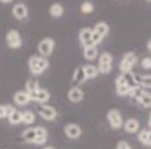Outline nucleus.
<instances>
[{"mask_svg": "<svg viewBox=\"0 0 151 149\" xmlns=\"http://www.w3.org/2000/svg\"><path fill=\"white\" fill-rule=\"evenodd\" d=\"M147 49H148V50L151 52V39L148 41V42H147Z\"/></svg>", "mask_w": 151, "mask_h": 149, "instance_id": "e433bc0d", "label": "nucleus"}, {"mask_svg": "<svg viewBox=\"0 0 151 149\" xmlns=\"http://www.w3.org/2000/svg\"><path fill=\"white\" fill-rule=\"evenodd\" d=\"M83 56H84V59L88 60V61H92V60H95V59H97V56H98V50H97V48H95V46L84 48Z\"/></svg>", "mask_w": 151, "mask_h": 149, "instance_id": "aec40b11", "label": "nucleus"}, {"mask_svg": "<svg viewBox=\"0 0 151 149\" xmlns=\"http://www.w3.org/2000/svg\"><path fill=\"white\" fill-rule=\"evenodd\" d=\"M148 146H151V131H150V135H148Z\"/></svg>", "mask_w": 151, "mask_h": 149, "instance_id": "4c0bfd02", "label": "nucleus"}, {"mask_svg": "<svg viewBox=\"0 0 151 149\" xmlns=\"http://www.w3.org/2000/svg\"><path fill=\"white\" fill-rule=\"evenodd\" d=\"M53 49H55V41L52 38H45V39H42L41 42L38 43V52L41 53L42 57L50 56L53 53Z\"/></svg>", "mask_w": 151, "mask_h": 149, "instance_id": "7ed1b4c3", "label": "nucleus"}, {"mask_svg": "<svg viewBox=\"0 0 151 149\" xmlns=\"http://www.w3.org/2000/svg\"><path fill=\"white\" fill-rule=\"evenodd\" d=\"M65 134H66V137L70 138V139L80 138L81 127L78 125V124H76V123H69V124H66L65 125Z\"/></svg>", "mask_w": 151, "mask_h": 149, "instance_id": "6e6552de", "label": "nucleus"}, {"mask_svg": "<svg viewBox=\"0 0 151 149\" xmlns=\"http://www.w3.org/2000/svg\"><path fill=\"white\" fill-rule=\"evenodd\" d=\"M136 61H137V56H136L134 53H126L124 54L122 61H120V66H119V70L122 71V74L130 73L132 68L134 67Z\"/></svg>", "mask_w": 151, "mask_h": 149, "instance_id": "20e7f679", "label": "nucleus"}, {"mask_svg": "<svg viewBox=\"0 0 151 149\" xmlns=\"http://www.w3.org/2000/svg\"><path fill=\"white\" fill-rule=\"evenodd\" d=\"M148 135H150V131L147 130H143L139 133V141H140L143 145H148Z\"/></svg>", "mask_w": 151, "mask_h": 149, "instance_id": "c85d7f7f", "label": "nucleus"}, {"mask_svg": "<svg viewBox=\"0 0 151 149\" xmlns=\"http://www.w3.org/2000/svg\"><path fill=\"white\" fill-rule=\"evenodd\" d=\"M143 88L141 86H134V88H132L129 92V96L132 98V101L133 102H139V99L141 98V95H143Z\"/></svg>", "mask_w": 151, "mask_h": 149, "instance_id": "b1692460", "label": "nucleus"}, {"mask_svg": "<svg viewBox=\"0 0 151 149\" xmlns=\"http://www.w3.org/2000/svg\"><path fill=\"white\" fill-rule=\"evenodd\" d=\"M129 92H130V88L126 85L123 77L120 74L118 78H116V93H118L119 96H126V95H129Z\"/></svg>", "mask_w": 151, "mask_h": 149, "instance_id": "ddd939ff", "label": "nucleus"}, {"mask_svg": "<svg viewBox=\"0 0 151 149\" xmlns=\"http://www.w3.org/2000/svg\"><path fill=\"white\" fill-rule=\"evenodd\" d=\"M13 112H14V107L11 106V105H7V106H6V117L9 118V117H10V114Z\"/></svg>", "mask_w": 151, "mask_h": 149, "instance_id": "f704fd0d", "label": "nucleus"}, {"mask_svg": "<svg viewBox=\"0 0 151 149\" xmlns=\"http://www.w3.org/2000/svg\"><path fill=\"white\" fill-rule=\"evenodd\" d=\"M78 39H80V43L83 45V48L94 46V43H92V29H90V28L81 29L80 34H78Z\"/></svg>", "mask_w": 151, "mask_h": 149, "instance_id": "1a4fd4ad", "label": "nucleus"}, {"mask_svg": "<svg viewBox=\"0 0 151 149\" xmlns=\"http://www.w3.org/2000/svg\"><path fill=\"white\" fill-rule=\"evenodd\" d=\"M9 121H10V124H13V125L22 123V112H20V110L14 109V112L11 113L10 117H9Z\"/></svg>", "mask_w": 151, "mask_h": 149, "instance_id": "5701e85b", "label": "nucleus"}, {"mask_svg": "<svg viewBox=\"0 0 151 149\" xmlns=\"http://www.w3.org/2000/svg\"><path fill=\"white\" fill-rule=\"evenodd\" d=\"M83 73H84V77H86V80H94L95 77L98 75V68L95 66H92V64H86L84 67H83Z\"/></svg>", "mask_w": 151, "mask_h": 149, "instance_id": "dca6fc26", "label": "nucleus"}, {"mask_svg": "<svg viewBox=\"0 0 151 149\" xmlns=\"http://www.w3.org/2000/svg\"><path fill=\"white\" fill-rule=\"evenodd\" d=\"M112 54L105 52L99 56V63H98V71L101 74H109L112 71Z\"/></svg>", "mask_w": 151, "mask_h": 149, "instance_id": "f03ea898", "label": "nucleus"}, {"mask_svg": "<svg viewBox=\"0 0 151 149\" xmlns=\"http://www.w3.org/2000/svg\"><path fill=\"white\" fill-rule=\"evenodd\" d=\"M28 67L34 75H39L45 70H48L49 61L46 57H42V56H31L28 60Z\"/></svg>", "mask_w": 151, "mask_h": 149, "instance_id": "f257e3e1", "label": "nucleus"}, {"mask_svg": "<svg viewBox=\"0 0 151 149\" xmlns=\"http://www.w3.org/2000/svg\"><path fill=\"white\" fill-rule=\"evenodd\" d=\"M37 138V127H31L27 128L24 133H22V139L28 142V144H34V141Z\"/></svg>", "mask_w": 151, "mask_h": 149, "instance_id": "a211bd4d", "label": "nucleus"}, {"mask_svg": "<svg viewBox=\"0 0 151 149\" xmlns=\"http://www.w3.org/2000/svg\"><path fill=\"white\" fill-rule=\"evenodd\" d=\"M148 124H150V127H151V113H150V120H148Z\"/></svg>", "mask_w": 151, "mask_h": 149, "instance_id": "ea45409f", "label": "nucleus"}, {"mask_svg": "<svg viewBox=\"0 0 151 149\" xmlns=\"http://www.w3.org/2000/svg\"><path fill=\"white\" fill-rule=\"evenodd\" d=\"M63 6L59 4V3H55V4H52L50 7H49V14L52 17H55V18H59V17L63 16Z\"/></svg>", "mask_w": 151, "mask_h": 149, "instance_id": "412c9836", "label": "nucleus"}, {"mask_svg": "<svg viewBox=\"0 0 151 149\" xmlns=\"http://www.w3.org/2000/svg\"><path fill=\"white\" fill-rule=\"evenodd\" d=\"M116 149H132V146L126 141H119L118 145H116Z\"/></svg>", "mask_w": 151, "mask_h": 149, "instance_id": "72a5a7b5", "label": "nucleus"}, {"mask_svg": "<svg viewBox=\"0 0 151 149\" xmlns=\"http://www.w3.org/2000/svg\"><path fill=\"white\" fill-rule=\"evenodd\" d=\"M6 43H7V46H9V48H11V49L21 48L22 41H21L20 34H18L16 29H11V31H9V32H7V35H6Z\"/></svg>", "mask_w": 151, "mask_h": 149, "instance_id": "423d86ee", "label": "nucleus"}, {"mask_svg": "<svg viewBox=\"0 0 151 149\" xmlns=\"http://www.w3.org/2000/svg\"><path fill=\"white\" fill-rule=\"evenodd\" d=\"M50 99V95H49V92L46 89H39V92H38V96H37V102H39V103H46V102Z\"/></svg>", "mask_w": 151, "mask_h": 149, "instance_id": "cd10ccee", "label": "nucleus"}, {"mask_svg": "<svg viewBox=\"0 0 151 149\" xmlns=\"http://www.w3.org/2000/svg\"><path fill=\"white\" fill-rule=\"evenodd\" d=\"M140 86H143V88H151V75H144V77H141Z\"/></svg>", "mask_w": 151, "mask_h": 149, "instance_id": "7c9ffc66", "label": "nucleus"}, {"mask_svg": "<svg viewBox=\"0 0 151 149\" xmlns=\"http://www.w3.org/2000/svg\"><path fill=\"white\" fill-rule=\"evenodd\" d=\"M139 103H140L141 106H144V107H151V93L150 92L144 91V92H143V95H141V98L139 99Z\"/></svg>", "mask_w": 151, "mask_h": 149, "instance_id": "a878e982", "label": "nucleus"}, {"mask_svg": "<svg viewBox=\"0 0 151 149\" xmlns=\"http://www.w3.org/2000/svg\"><path fill=\"white\" fill-rule=\"evenodd\" d=\"M94 32H97L99 36H102L105 38L106 35H108V32H109V25L106 24L105 21H101V22H97L95 24V28L92 29Z\"/></svg>", "mask_w": 151, "mask_h": 149, "instance_id": "6ab92c4d", "label": "nucleus"}, {"mask_svg": "<svg viewBox=\"0 0 151 149\" xmlns=\"http://www.w3.org/2000/svg\"><path fill=\"white\" fill-rule=\"evenodd\" d=\"M67 98H69V101L73 102V103H78V102L83 101V98H84V92H83L78 86H73V88L69 91Z\"/></svg>", "mask_w": 151, "mask_h": 149, "instance_id": "f8f14e48", "label": "nucleus"}, {"mask_svg": "<svg viewBox=\"0 0 151 149\" xmlns=\"http://www.w3.org/2000/svg\"><path fill=\"white\" fill-rule=\"evenodd\" d=\"M106 117H108V121L113 130H119L123 125V117L118 109H111L106 114Z\"/></svg>", "mask_w": 151, "mask_h": 149, "instance_id": "39448f33", "label": "nucleus"}, {"mask_svg": "<svg viewBox=\"0 0 151 149\" xmlns=\"http://www.w3.org/2000/svg\"><path fill=\"white\" fill-rule=\"evenodd\" d=\"M6 117V106L0 105V120Z\"/></svg>", "mask_w": 151, "mask_h": 149, "instance_id": "c9c22d12", "label": "nucleus"}, {"mask_svg": "<svg viewBox=\"0 0 151 149\" xmlns=\"http://www.w3.org/2000/svg\"><path fill=\"white\" fill-rule=\"evenodd\" d=\"M29 101L31 99H29V95H28L27 91H18V92H16V95H14V102H16V105H18V106H25Z\"/></svg>", "mask_w": 151, "mask_h": 149, "instance_id": "4468645a", "label": "nucleus"}, {"mask_svg": "<svg viewBox=\"0 0 151 149\" xmlns=\"http://www.w3.org/2000/svg\"><path fill=\"white\" fill-rule=\"evenodd\" d=\"M141 67L144 70H151V57H146L141 61Z\"/></svg>", "mask_w": 151, "mask_h": 149, "instance_id": "473e14b6", "label": "nucleus"}, {"mask_svg": "<svg viewBox=\"0 0 151 149\" xmlns=\"http://www.w3.org/2000/svg\"><path fill=\"white\" fill-rule=\"evenodd\" d=\"M13 16L16 17L17 20H25L28 16V9L24 3H17L13 7Z\"/></svg>", "mask_w": 151, "mask_h": 149, "instance_id": "9b49d317", "label": "nucleus"}, {"mask_svg": "<svg viewBox=\"0 0 151 149\" xmlns=\"http://www.w3.org/2000/svg\"><path fill=\"white\" fill-rule=\"evenodd\" d=\"M48 141V131L43 127H37V138L34 141L35 145H43Z\"/></svg>", "mask_w": 151, "mask_h": 149, "instance_id": "f3484780", "label": "nucleus"}, {"mask_svg": "<svg viewBox=\"0 0 151 149\" xmlns=\"http://www.w3.org/2000/svg\"><path fill=\"white\" fill-rule=\"evenodd\" d=\"M122 77H123L124 82H126V85L129 86L130 89H132V88H134V86H140V85H137L136 75L133 74V73H124V74H122Z\"/></svg>", "mask_w": 151, "mask_h": 149, "instance_id": "4be33fe9", "label": "nucleus"}, {"mask_svg": "<svg viewBox=\"0 0 151 149\" xmlns=\"http://www.w3.org/2000/svg\"><path fill=\"white\" fill-rule=\"evenodd\" d=\"M86 81V77H84V73H83V67H77L73 74V82L74 84H81Z\"/></svg>", "mask_w": 151, "mask_h": 149, "instance_id": "393cba45", "label": "nucleus"}, {"mask_svg": "<svg viewBox=\"0 0 151 149\" xmlns=\"http://www.w3.org/2000/svg\"><path fill=\"white\" fill-rule=\"evenodd\" d=\"M81 11L84 13V14H90L94 11V4H92L91 1H84L83 4H81Z\"/></svg>", "mask_w": 151, "mask_h": 149, "instance_id": "c756f323", "label": "nucleus"}, {"mask_svg": "<svg viewBox=\"0 0 151 149\" xmlns=\"http://www.w3.org/2000/svg\"><path fill=\"white\" fill-rule=\"evenodd\" d=\"M123 128L127 134H136L139 131V128H140L139 120H136V118H129V120L123 124Z\"/></svg>", "mask_w": 151, "mask_h": 149, "instance_id": "2eb2a0df", "label": "nucleus"}, {"mask_svg": "<svg viewBox=\"0 0 151 149\" xmlns=\"http://www.w3.org/2000/svg\"><path fill=\"white\" fill-rule=\"evenodd\" d=\"M25 88H27V92H28V95H29V99L31 101H37L38 92L41 89L39 82L37 80H28L27 84H25Z\"/></svg>", "mask_w": 151, "mask_h": 149, "instance_id": "9d476101", "label": "nucleus"}, {"mask_svg": "<svg viewBox=\"0 0 151 149\" xmlns=\"http://www.w3.org/2000/svg\"><path fill=\"white\" fill-rule=\"evenodd\" d=\"M38 114H39L43 120L52 121V120L56 118L58 112H56V109L52 107V106H48V105H41V106H38Z\"/></svg>", "mask_w": 151, "mask_h": 149, "instance_id": "0eeeda50", "label": "nucleus"}, {"mask_svg": "<svg viewBox=\"0 0 151 149\" xmlns=\"http://www.w3.org/2000/svg\"><path fill=\"white\" fill-rule=\"evenodd\" d=\"M43 149H55L53 146H46V148H43Z\"/></svg>", "mask_w": 151, "mask_h": 149, "instance_id": "58836bf2", "label": "nucleus"}, {"mask_svg": "<svg viewBox=\"0 0 151 149\" xmlns=\"http://www.w3.org/2000/svg\"><path fill=\"white\" fill-rule=\"evenodd\" d=\"M102 36H99L97 32H94L92 31V43H94V46H97V45H99V43L102 42Z\"/></svg>", "mask_w": 151, "mask_h": 149, "instance_id": "2f4dec72", "label": "nucleus"}, {"mask_svg": "<svg viewBox=\"0 0 151 149\" xmlns=\"http://www.w3.org/2000/svg\"><path fill=\"white\" fill-rule=\"evenodd\" d=\"M35 121V114H34L31 110H25V112H22V123L24 124H32Z\"/></svg>", "mask_w": 151, "mask_h": 149, "instance_id": "bb28decb", "label": "nucleus"}]
</instances>
